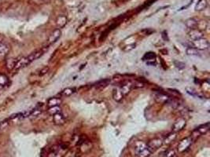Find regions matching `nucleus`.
I'll use <instances>...</instances> for the list:
<instances>
[{
  "mask_svg": "<svg viewBox=\"0 0 210 157\" xmlns=\"http://www.w3.org/2000/svg\"><path fill=\"white\" fill-rule=\"evenodd\" d=\"M44 50H38V51L34 52V53L31 54L30 55L27 56V57H24L19 59V60H18V61H17L14 69L19 70L24 68V67H27L28 65H30V64H31L33 61H34L35 60L39 58V57L44 54Z\"/></svg>",
  "mask_w": 210,
  "mask_h": 157,
  "instance_id": "nucleus-1",
  "label": "nucleus"
},
{
  "mask_svg": "<svg viewBox=\"0 0 210 157\" xmlns=\"http://www.w3.org/2000/svg\"><path fill=\"white\" fill-rule=\"evenodd\" d=\"M193 45H194V48L197 49V50H205L209 47V42L206 39L201 38L197 40L194 41Z\"/></svg>",
  "mask_w": 210,
  "mask_h": 157,
  "instance_id": "nucleus-2",
  "label": "nucleus"
},
{
  "mask_svg": "<svg viewBox=\"0 0 210 157\" xmlns=\"http://www.w3.org/2000/svg\"><path fill=\"white\" fill-rule=\"evenodd\" d=\"M192 142H193V138H191V137H190V138H184V139L182 140V141L179 142V144L178 145V150H179V152H185V151L187 150V149L191 147V145H192Z\"/></svg>",
  "mask_w": 210,
  "mask_h": 157,
  "instance_id": "nucleus-3",
  "label": "nucleus"
},
{
  "mask_svg": "<svg viewBox=\"0 0 210 157\" xmlns=\"http://www.w3.org/2000/svg\"><path fill=\"white\" fill-rule=\"evenodd\" d=\"M162 145H163V140L161 139V138H155V139H153L149 141L146 146L150 149V151L152 152L158 149L160 147H161Z\"/></svg>",
  "mask_w": 210,
  "mask_h": 157,
  "instance_id": "nucleus-4",
  "label": "nucleus"
},
{
  "mask_svg": "<svg viewBox=\"0 0 210 157\" xmlns=\"http://www.w3.org/2000/svg\"><path fill=\"white\" fill-rule=\"evenodd\" d=\"M186 124H187V122L185 119H183V118L178 119V120L175 122L174 124H173V126H172L173 132L177 133V132H179V131H181V130H183L184 129L185 126H186Z\"/></svg>",
  "mask_w": 210,
  "mask_h": 157,
  "instance_id": "nucleus-5",
  "label": "nucleus"
},
{
  "mask_svg": "<svg viewBox=\"0 0 210 157\" xmlns=\"http://www.w3.org/2000/svg\"><path fill=\"white\" fill-rule=\"evenodd\" d=\"M61 36H62V31H61L59 28L55 29L54 31L53 32L50 34V37H49V39H48V42L50 44L54 43V42H56L59 39V38L61 37Z\"/></svg>",
  "mask_w": 210,
  "mask_h": 157,
  "instance_id": "nucleus-6",
  "label": "nucleus"
},
{
  "mask_svg": "<svg viewBox=\"0 0 210 157\" xmlns=\"http://www.w3.org/2000/svg\"><path fill=\"white\" fill-rule=\"evenodd\" d=\"M188 36H189L190 39L194 42V41L197 40V39H201V38L203 37V33L198 29H191V31L188 33Z\"/></svg>",
  "mask_w": 210,
  "mask_h": 157,
  "instance_id": "nucleus-7",
  "label": "nucleus"
},
{
  "mask_svg": "<svg viewBox=\"0 0 210 157\" xmlns=\"http://www.w3.org/2000/svg\"><path fill=\"white\" fill-rule=\"evenodd\" d=\"M53 121L55 125L62 126V125L65 124V117L64 116V115L62 112H60V113L55 114V115H53Z\"/></svg>",
  "mask_w": 210,
  "mask_h": 157,
  "instance_id": "nucleus-8",
  "label": "nucleus"
},
{
  "mask_svg": "<svg viewBox=\"0 0 210 157\" xmlns=\"http://www.w3.org/2000/svg\"><path fill=\"white\" fill-rule=\"evenodd\" d=\"M132 88H133L132 83H131V82H128V83H124L120 90L121 93L123 94V95L125 96V95H127V94H128L130 92H131V91L132 90Z\"/></svg>",
  "mask_w": 210,
  "mask_h": 157,
  "instance_id": "nucleus-9",
  "label": "nucleus"
},
{
  "mask_svg": "<svg viewBox=\"0 0 210 157\" xmlns=\"http://www.w3.org/2000/svg\"><path fill=\"white\" fill-rule=\"evenodd\" d=\"M185 24H186L187 27L189 28L191 30L196 29L197 28V26H198V22L194 18H189V19H187L185 21Z\"/></svg>",
  "mask_w": 210,
  "mask_h": 157,
  "instance_id": "nucleus-10",
  "label": "nucleus"
},
{
  "mask_svg": "<svg viewBox=\"0 0 210 157\" xmlns=\"http://www.w3.org/2000/svg\"><path fill=\"white\" fill-rule=\"evenodd\" d=\"M207 6H208L207 0H198V2L196 4L195 7H194V10L196 11H202L205 9H206Z\"/></svg>",
  "mask_w": 210,
  "mask_h": 157,
  "instance_id": "nucleus-11",
  "label": "nucleus"
},
{
  "mask_svg": "<svg viewBox=\"0 0 210 157\" xmlns=\"http://www.w3.org/2000/svg\"><path fill=\"white\" fill-rule=\"evenodd\" d=\"M67 17L65 16H59L58 18H57L56 21V24L58 26V28H64L65 26V24H67Z\"/></svg>",
  "mask_w": 210,
  "mask_h": 157,
  "instance_id": "nucleus-12",
  "label": "nucleus"
},
{
  "mask_svg": "<svg viewBox=\"0 0 210 157\" xmlns=\"http://www.w3.org/2000/svg\"><path fill=\"white\" fill-rule=\"evenodd\" d=\"M62 103V99L59 97H50L47 101V105L50 107H53V106H58L60 105V104Z\"/></svg>",
  "mask_w": 210,
  "mask_h": 157,
  "instance_id": "nucleus-13",
  "label": "nucleus"
},
{
  "mask_svg": "<svg viewBox=\"0 0 210 157\" xmlns=\"http://www.w3.org/2000/svg\"><path fill=\"white\" fill-rule=\"evenodd\" d=\"M208 130H209V123H205V124L201 125V126H198L197 129L196 130V131H197V133H198L199 135H205V134H206Z\"/></svg>",
  "mask_w": 210,
  "mask_h": 157,
  "instance_id": "nucleus-14",
  "label": "nucleus"
},
{
  "mask_svg": "<svg viewBox=\"0 0 210 157\" xmlns=\"http://www.w3.org/2000/svg\"><path fill=\"white\" fill-rule=\"evenodd\" d=\"M123 97H124L123 94H122L121 91H120V90L119 88H115V89L113 90V97L116 101L120 102L122 99H123Z\"/></svg>",
  "mask_w": 210,
  "mask_h": 157,
  "instance_id": "nucleus-15",
  "label": "nucleus"
},
{
  "mask_svg": "<svg viewBox=\"0 0 210 157\" xmlns=\"http://www.w3.org/2000/svg\"><path fill=\"white\" fill-rule=\"evenodd\" d=\"M176 137H177V135H176V132H172V133L169 134V135H167V136L165 137V139L163 140V144L164 143H165V144H170V143L173 142V141H175V139L176 138Z\"/></svg>",
  "mask_w": 210,
  "mask_h": 157,
  "instance_id": "nucleus-16",
  "label": "nucleus"
},
{
  "mask_svg": "<svg viewBox=\"0 0 210 157\" xmlns=\"http://www.w3.org/2000/svg\"><path fill=\"white\" fill-rule=\"evenodd\" d=\"M76 91V89L75 88H71V87H68L64 89L62 92L60 93V95L61 96H64V97H69V96L72 95L73 93H75Z\"/></svg>",
  "mask_w": 210,
  "mask_h": 157,
  "instance_id": "nucleus-17",
  "label": "nucleus"
},
{
  "mask_svg": "<svg viewBox=\"0 0 210 157\" xmlns=\"http://www.w3.org/2000/svg\"><path fill=\"white\" fill-rule=\"evenodd\" d=\"M155 98L159 102H168V101L170 100V98L168 96L164 94H161V93H157L155 96Z\"/></svg>",
  "mask_w": 210,
  "mask_h": 157,
  "instance_id": "nucleus-18",
  "label": "nucleus"
},
{
  "mask_svg": "<svg viewBox=\"0 0 210 157\" xmlns=\"http://www.w3.org/2000/svg\"><path fill=\"white\" fill-rule=\"evenodd\" d=\"M47 112H48V113L50 114V115H55V114H58V113H60V112H62V109H61V107H60L59 105L53 106V107L49 108Z\"/></svg>",
  "mask_w": 210,
  "mask_h": 157,
  "instance_id": "nucleus-19",
  "label": "nucleus"
},
{
  "mask_svg": "<svg viewBox=\"0 0 210 157\" xmlns=\"http://www.w3.org/2000/svg\"><path fill=\"white\" fill-rule=\"evenodd\" d=\"M9 52V47L6 44L0 42V57H4Z\"/></svg>",
  "mask_w": 210,
  "mask_h": 157,
  "instance_id": "nucleus-20",
  "label": "nucleus"
},
{
  "mask_svg": "<svg viewBox=\"0 0 210 157\" xmlns=\"http://www.w3.org/2000/svg\"><path fill=\"white\" fill-rule=\"evenodd\" d=\"M156 54L154 52H148L146 54H145V55L143 56V60L146 61L147 62H149L150 61H153L156 58Z\"/></svg>",
  "mask_w": 210,
  "mask_h": 157,
  "instance_id": "nucleus-21",
  "label": "nucleus"
},
{
  "mask_svg": "<svg viewBox=\"0 0 210 157\" xmlns=\"http://www.w3.org/2000/svg\"><path fill=\"white\" fill-rule=\"evenodd\" d=\"M187 54L189 56H200L198 50L194 47H188L187 49Z\"/></svg>",
  "mask_w": 210,
  "mask_h": 157,
  "instance_id": "nucleus-22",
  "label": "nucleus"
},
{
  "mask_svg": "<svg viewBox=\"0 0 210 157\" xmlns=\"http://www.w3.org/2000/svg\"><path fill=\"white\" fill-rule=\"evenodd\" d=\"M17 61L18 60L17 59H13V58H10L7 60V67L9 70H12L13 68H15V65H16Z\"/></svg>",
  "mask_w": 210,
  "mask_h": 157,
  "instance_id": "nucleus-23",
  "label": "nucleus"
},
{
  "mask_svg": "<svg viewBox=\"0 0 210 157\" xmlns=\"http://www.w3.org/2000/svg\"><path fill=\"white\" fill-rule=\"evenodd\" d=\"M151 152L150 151V149H149L146 146V148L144 149L143 150L141 151L140 152H139V153L137 154V155L139 157H148L149 155H151Z\"/></svg>",
  "mask_w": 210,
  "mask_h": 157,
  "instance_id": "nucleus-24",
  "label": "nucleus"
},
{
  "mask_svg": "<svg viewBox=\"0 0 210 157\" xmlns=\"http://www.w3.org/2000/svg\"><path fill=\"white\" fill-rule=\"evenodd\" d=\"M146 145L145 143L141 142V141H140V142L137 143V144H136V155H137L139 152H140L142 150H143L144 149H146Z\"/></svg>",
  "mask_w": 210,
  "mask_h": 157,
  "instance_id": "nucleus-25",
  "label": "nucleus"
},
{
  "mask_svg": "<svg viewBox=\"0 0 210 157\" xmlns=\"http://www.w3.org/2000/svg\"><path fill=\"white\" fill-rule=\"evenodd\" d=\"M9 83V80L7 76L5 75H0V86H4L7 85Z\"/></svg>",
  "mask_w": 210,
  "mask_h": 157,
  "instance_id": "nucleus-26",
  "label": "nucleus"
},
{
  "mask_svg": "<svg viewBox=\"0 0 210 157\" xmlns=\"http://www.w3.org/2000/svg\"><path fill=\"white\" fill-rule=\"evenodd\" d=\"M110 83V80H108V79H106V80H101V81H99V83H97L96 86H97V87H102V86L105 87V86H106Z\"/></svg>",
  "mask_w": 210,
  "mask_h": 157,
  "instance_id": "nucleus-27",
  "label": "nucleus"
},
{
  "mask_svg": "<svg viewBox=\"0 0 210 157\" xmlns=\"http://www.w3.org/2000/svg\"><path fill=\"white\" fill-rule=\"evenodd\" d=\"M175 155H176V151L173 149H170L163 153V157H174Z\"/></svg>",
  "mask_w": 210,
  "mask_h": 157,
  "instance_id": "nucleus-28",
  "label": "nucleus"
},
{
  "mask_svg": "<svg viewBox=\"0 0 210 157\" xmlns=\"http://www.w3.org/2000/svg\"><path fill=\"white\" fill-rule=\"evenodd\" d=\"M42 112L41 109H33L31 111V113H30V116L29 117H36L39 115V114Z\"/></svg>",
  "mask_w": 210,
  "mask_h": 157,
  "instance_id": "nucleus-29",
  "label": "nucleus"
},
{
  "mask_svg": "<svg viewBox=\"0 0 210 157\" xmlns=\"http://www.w3.org/2000/svg\"><path fill=\"white\" fill-rule=\"evenodd\" d=\"M49 70H50V68H49L48 66H45V67H44V68H43L42 69H41L40 71H39V76H44V75H46L47 72H48Z\"/></svg>",
  "mask_w": 210,
  "mask_h": 157,
  "instance_id": "nucleus-30",
  "label": "nucleus"
},
{
  "mask_svg": "<svg viewBox=\"0 0 210 157\" xmlns=\"http://www.w3.org/2000/svg\"><path fill=\"white\" fill-rule=\"evenodd\" d=\"M9 125L8 120H5V121H2L0 122V130H2L5 129L7 126Z\"/></svg>",
  "mask_w": 210,
  "mask_h": 157,
  "instance_id": "nucleus-31",
  "label": "nucleus"
}]
</instances>
